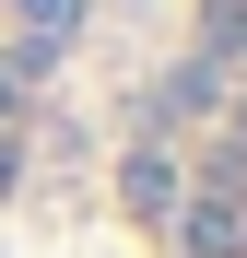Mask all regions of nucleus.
Listing matches in <instances>:
<instances>
[{
    "label": "nucleus",
    "instance_id": "nucleus-4",
    "mask_svg": "<svg viewBox=\"0 0 247 258\" xmlns=\"http://www.w3.org/2000/svg\"><path fill=\"white\" fill-rule=\"evenodd\" d=\"M212 94H224V71H212V59H177V71H165V117H200Z\"/></svg>",
    "mask_w": 247,
    "mask_h": 258
},
{
    "label": "nucleus",
    "instance_id": "nucleus-3",
    "mask_svg": "<svg viewBox=\"0 0 247 258\" xmlns=\"http://www.w3.org/2000/svg\"><path fill=\"white\" fill-rule=\"evenodd\" d=\"M177 200H188L177 153H165V141H130V164H118V211H130V223H165Z\"/></svg>",
    "mask_w": 247,
    "mask_h": 258
},
{
    "label": "nucleus",
    "instance_id": "nucleus-7",
    "mask_svg": "<svg viewBox=\"0 0 247 258\" xmlns=\"http://www.w3.org/2000/svg\"><path fill=\"white\" fill-rule=\"evenodd\" d=\"M0 129H24V82L12 71H0Z\"/></svg>",
    "mask_w": 247,
    "mask_h": 258
},
{
    "label": "nucleus",
    "instance_id": "nucleus-2",
    "mask_svg": "<svg viewBox=\"0 0 247 258\" xmlns=\"http://www.w3.org/2000/svg\"><path fill=\"white\" fill-rule=\"evenodd\" d=\"M165 235H177V258H247V176L212 164V176L165 211Z\"/></svg>",
    "mask_w": 247,
    "mask_h": 258
},
{
    "label": "nucleus",
    "instance_id": "nucleus-1",
    "mask_svg": "<svg viewBox=\"0 0 247 258\" xmlns=\"http://www.w3.org/2000/svg\"><path fill=\"white\" fill-rule=\"evenodd\" d=\"M82 24H94V0H0V71L35 94V71H59Z\"/></svg>",
    "mask_w": 247,
    "mask_h": 258
},
{
    "label": "nucleus",
    "instance_id": "nucleus-5",
    "mask_svg": "<svg viewBox=\"0 0 247 258\" xmlns=\"http://www.w3.org/2000/svg\"><path fill=\"white\" fill-rule=\"evenodd\" d=\"M235 47H247V12H235V0H212V12H200V47H188V59H212V71H224Z\"/></svg>",
    "mask_w": 247,
    "mask_h": 258
},
{
    "label": "nucleus",
    "instance_id": "nucleus-6",
    "mask_svg": "<svg viewBox=\"0 0 247 258\" xmlns=\"http://www.w3.org/2000/svg\"><path fill=\"white\" fill-rule=\"evenodd\" d=\"M12 176H24V141H12V129H0V200H12Z\"/></svg>",
    "mask_w": 247,
    "mask_h": 258
},
{
    "label": "nucleus",
    "instance_id": "nucleus-8",
    "mask_svg": "<svg viewBox=\"0 0 247 258\" xmlns=\"http://www.w3.org/2000/svg\"><path fill=\"white\" fill-rule=\"evenodd\" d=\"M235 12H247V0H235Z\"/></svg>",
    "mask_w": 247,
    "mask_h": 258
}]
</instances>
